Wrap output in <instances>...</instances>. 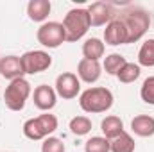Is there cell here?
<instances>
[{
	"mask_svg": "<svg viewBox=\"0 0 154 152\" xmlns=\"http://www.w3.org/2000/svg\"><path fill=\"white\" fill-rule=\"evenodd\" d=\"M116 16L127 31V45L140 41L151 27V14L143 7H129Z\"/></svg>",
	"mask_w": 154,
	"mask_h": 152,
	"instance_id": "obj_1",
	"label": "cell"
},
{
	"mask_svg": "<svg viewBox=\"0 0 154 152\" xmlns=\"http://www.w3.org/2000/svg\"><path fill=\"white\" fill-rule=\"evenodd\" d=\"M113 93L111 90L104 88V86H93L84 90L79 95V106L84 113H91V114H99V113H106L111 109L113 106Z\"/></svg>",
	"mask_w": 154,
	"mask_h": 152,
	"instance_id": "obj_2",
	"label": "cell"
},
{
	"mask_svg": "<svg viewBox=\"0 0 154 152\" xmlns=\"http://www.w3.org/2000/svg\"><path fill=\"white\" fill-rule=\"evenodd\" d=\"M63 27H65L66 41L68 43H75L79 39H82L86 36V32L91 29L88 9H84V7L70 9L65 14V18H63Z\"/></svg>",
	"mask_w": 154,
	"mask_h": 152,
	"instance_id": "obj_3",
	"label": "cell"
},
{
	"mask_svg": "<svg viewBox=\"0 0 154 152\" xmlns=\"http://www.w3.org/2000/svg\"><path fill=\"white\" fill-rule=\"evenodd\" d=\"M59 122L56 118V114H50V113H43L36 116V118H29L22 131H23V136L32 140V141H43L45 138H48L50 134L56 132Z\"/></svg>",
	"mask_w": 154,
	"mask_h": 152,
	"instance_id": "obj_4",
	"label": "cell"
},
{
	"mask_svg": "<svg viewBox=\"0 0 154 152\" xmlns=\"http://www.w3.org/2000/svg\"><path fill=\"white\" fill-rule=\"evenodd\" d=\"M31 95H32L31 82L25 77L14 79V81L9 82V86L4 91V104L11 111H22L25 108V104H27Z\"/></svg>",
	"mask_w": 154,
	"mask_h": 152,
	"instance_id": "obj_5",
	"label": "cell"
},
{
	"mask_svg": "<svg viewBox=\"0 0 154 152\" xmlns=\"http://www.w3.org/2000/svg\"><path fill=\"white\" fill-rule=\"evenodd\" d=\"M36 39L45 48H57L66 43V32L61 22H45L36 32Z\"/></svg>",
	"mask_w": 154,
	"mask_h": 152,
	"instance_id": "obj_6",
	"label": "cell"
},
{
	"mask_svg": "<svg viewBox=\"0 0 154 152\" xmlns=\"http://www.w3.org/2000/svg\"><path fill=\"white\" fill-rule=\"evenodd\" d=\"M20 61L25 75H36L52 66V56L45 50H29L20 56Z\"/></svg>",
	"mask_w": 154,
	"mask_h": 152,
	"instance_id": "obj_7",
	"label": "cell"
},
{
	"mask_svg": "<svg viewBox=\"0 0 154 152\" xmlns=\"http://www.w3.org/2000/svg\"><path fill=\"white\" fill-rule=\"evenodd\" d=\"M54 90H56L57 97H61L63 100H72L81 93V81H79L77 74L63 72L56 77Z\"/></svg>",
	"mask_w": 154,
	"mask_h": 152,
	"instance_id": "obj_8",
	"label": "cell"
},
{
	"mask_svg": "<svg viewBox=\"0 0 154 152\" xmlns=\"http://www.w3.org/2000/svg\"><path fill=\"white\" fill-rule=\"evenodd\" d=\"M88 9V14H90V23L91 27H102V25H108L111 20L116 18V11L115 7L109 4V2H93Z\"/></svg>",
	"mask_w": 154,
	"mask_h": 152,
	"instance_id": "obj_9",
	"label": "cell"
},
{
	"mask_svg": "<svg viewBox=\"0 0 154 152\" xmlns=\"http://www.w3.org/2000/svg\"><path fill=\"white\" fill-rule=\"evenodd\" d=\"M32 100H34V106L38 108L39 111L48 113L57 104V93H56V90L52 86L39 84V86L34 88V91H32Z\"/></svg>",
	"mask_w": 154,
	"mask_h": 152,
	"instance_id": "obj_10",
	"label": "cell"
},
{
	"mask_svg": "<svg viewBox=\"0 0 154 152\" xmlns=\"http://www.w3.org/2000/svg\"><path fill=\"white\" fill-rule=\"evenodd\" d=\"M104 43L111 45V47L127 45V31H125V27H124V23L120 22L118 16L106 25V29H104Z\"/></svg>",
	"mask_w": 154,
	"mask_h": 152,
	"instance_id": "obj_11",
	"label": "cell"
},
{
	"mask_svg": "<svg viewBox=\"0 0 154 152\" xmlns=\"http://www.w3.org/2000/svg\"><path fill=\"white\" fill-rule=\"evenodd\" d=\"M102 75V66L99 61H90V59H81L77 65V77L79 81L86 82V84H93L97 82Z\"/></svg>",
	"mask_w": 154,
	"mask_h": 152,
	"instance_id": "obj_12",
	"label": "cell"
},
{
	"mask_svg": "<svg viewBox=\"0 0 154 152\" xmlns=\"http://www.w3.org/2000/svg\"><path fill=\"white\" fill-rule=\"evenodd\" d=\"M0 75L7 79L9 82L14 79H22L25 75L23 68H22V61L18 56H5L0 57Z\"/></svg>",
	"mask_w": 154,
	"mask_h": 152,
	"instance_id": "obj_13",
	"label": "cell"
},
{
	"mask_svg": "<svg viewBox=\"0 0 154 152\" xmlns=\"http://www.w3.org/2000/svg\"><path fill=\"white\" fill-rule=\"evenodd\" d=\"M50 11H52L50 0H31L27 4V16L31 22H36V23H45Z\"/></svg>",
	"mask_w": 154,
	"mask_h": 152,
	"instance_id": "obj_14",
	"label": "cell"
},
{
	"mask_svg": "<svg viewBox=\"0 0 154 152\" xmlns=\"http://www.w3.org/2000/svg\"><path fill=\"white\" fill-rule=\"evenodd\" d=\"M131 131H133V134H136L140 138L154 136V116H151V114H136L131 120Z\"/></svg>",
	"mask_w": 154,
	"mask_h": 152,
	"instance_id": "obj_15",
	"label": "cell"
},
{
	"mask_svg": "<svg viewBox=\"0 0 154 152\" xmlns=\"http://www.w3.org/2000/svg\"><path fill=\"white\" fill-rule=\"evenodd\" d=\"M100 131H102V136L106 140H115L116 136H120L125 129H124V122L120 116L116 114H108L106 118H102L100 122Z\"/></svg>",
	"mask_w": 154,
	"mask_h": 152,
	"instance_id": "obj_16",
	"label": "cell"
},
{
	"mask_svg": "<svg viewBox=\"0 0 154 152\" xmlns=\"http://www.w3.org/2000/svg\"><path fill=\"white\" fill-rule=\"evenodd\" d=\"M104 52H106V45L102 43V39L88 38L82 43V56H84V59L99 61L100 57H104Z\"/></svg>",
	"mask_w": 154,
	"mask_h": 152,
	"instance_id": "obj_17",
	"label": "cell"
},
{
	"mask_svg": "<svg viewBox=\"0 0 154 152\" xmlns=\"http://www.w3.org/2000/svg\"><path fill=\"white\" fill-rule=\"evenodd\" d=\"M138 65L145 68H154V38L142 43L138 50Z\"/></svg>",
	"mask_w": 154,
	"mask_h": 152,
	"instance_id": "obj_18",
	"label": "cell"
},
{
	"mask_svg": "<svg viewBox=\"0 0 154 152\" xmlns=\"http://www.w3.org/2000/svg\"><path fill=\"white\" fill-rule=\"evenodd\" d=\"M142 74V66L138 65V63H125L124 66H122V70L116 74V79L120 81V82H124V84H131V82H134L138 77Z\"/></svg>",
	"mask_w": 154,
	"mask_h": 152,
	"instance_id": "obj_19",
	"label": "cell"
},
{
	"mask_svg": "<svg viewBox=\"0 0 154 152\" xmlns=\"http://www.w3.org/2000/svg\"><path fill=\"white\" fill-rule=\"evenodd\" d=\"M127 63V59L122 56V54H116V52H113V54H109V56H106L104 57V63H102V68L106 70V74L108 75H115L122 70V66Z\"/></svg>",
	"mask_w": 154,
	"mask_h": 152,
	"instance_id": "obj_20",
	"label": "cell"
},
{
	"mask_svg": "<svg viewBox=\"0 0 154 152\" xmlns=\"http://www.w3.org/2000/svg\"><path fill=\"white\" fill-rule=\"evenodd\" d=\"M70 127V132L75 134V136H86L91 132V120L84 114H79V116H74L68 123Z\"/></svg>",
	"mask_w": 154,
	"mask_h": 152,
	"instance_id": "obj_21",
	"label": "cell"
},
{
	"mask_svg": "<svg viewBox=\"0 0 154 152\" xmlns=\"http://www.w3.org/2000/svg\"><path fill=\"white\" fill-rule=\"evenodd\" d=\"M134 149H136V143L133 136L125 131L120 136H116L115 140H111V152H134Z\"/></svg>",
	"mask_w": 154,
	"mask_h": 152,
	"instance_id": "obj_22",
	"label": "cell"
},
{
	"mask_svg": "<svg viewBox=\"0 0 154 152\" xmlns=\"http://www.w3.org/2000/svg\"><path fill=\"white\" fill-rule=\"evenodd\" d=\"M84 152H111V141L104 136H91L84 143Z\"/></svg>",
	"mask_w": 154,
	"mask_h": 152,
	"instance_id": "obj_23",
	"label": "cell"
},
{
	"mask_svg": "<svg viewBox=\"0 0 154 152\" xmlns=\"http://www.w3.org/2000/svg\"><path fill=\"white\" fill-rule=\"evenodd\" d=\"M140 97L145 104L149 106H154V75L147 77L140 88Z\"/></svg>",
	"mask_w": 154,
	"mask_h": 152,
	"instance_id": "obj_24",
	"label": "cell"
},
{
	"mask_svg": "<svg viewBox=\"0 0 154 152\" xmlns=\"http://www.w3.org/2000/svg\"><path fill=\"white\" fill-rule=\"evenodd\" d=\"M41 152H66V149H65L63 140H59L56 136H48L41 143Z\"/></svg>",
	"mask_w": 154,
	"mask_h": 152,
	"instance_id": "obj_25",
	"label": "cell"
}]
</instances>
